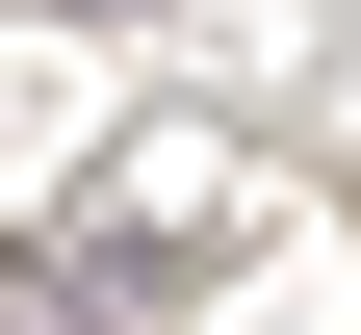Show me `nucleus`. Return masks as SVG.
<instances>
[{"label": "nucleus", "instance_id": "nucleus-1", "mask_svg": "<svg viewBox=\"0 0 361 335\" xmlns=\"http://www.w3.org/2000/svg\"><path fill=\"white\" fill-rule=\"evenodd\" d=\"M52 26H129V0H52Z\"/></svg>", "mask_w": 361, "mask_h": 335}]
</instances>
